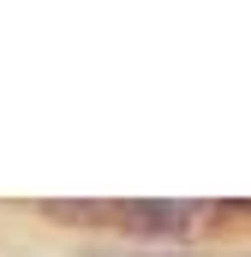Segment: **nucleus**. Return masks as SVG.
Segmentation results:
<instances>
[{
    "label": "nucleus",
    "instance_id": "2",
    "mask_svg": "<svg viewBox=\"0 0 251 257\" xmlns=\"http://www.w3.org/2000/svg\"><path fill=\"white\" fill-rule=\"evenodd\" d=\"M42 215H54V221H114V203H78V197H54V203H42Z\"/></svg>",
    "mask_w": 251,
    "mask_h": 257
},
{
    "label": "nucleus",
    "instance_id": "1",
    "mask_svg": "<svg viewBox=\"0 0 251 257\" xmlns=\"http://www.w3.org/2000/svg\"><path fill=\"white\" fill-rule=\"evenodd\" d=\"M114 221L132 227V233H162V239H174V233H186L191 227V203H174V197H138V203H114Z\"/></svg>",
    "mask_w": 251,
    "mask_h": 257
},
{
    "label": "nucleus",
    "instance_id": "3",
    "mask_svg": "<svg viewBox=\"0 0 251 257\" xmlns=\"http://www.w3.org/2000/svg\"><path fill=\"white\" fill-rule=\"evenodd\" d=\"M90 257H126V251H90ZM132 257H138V251H132ZM150 257H156V251H150Z\"/></svg>",
    "mask_w": 251,
    "mask_h": 257
}]
</instances>
